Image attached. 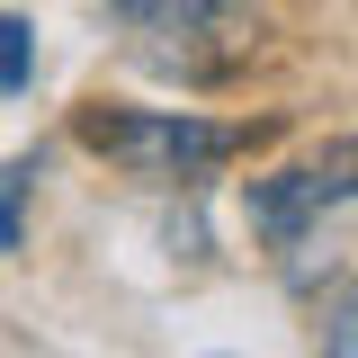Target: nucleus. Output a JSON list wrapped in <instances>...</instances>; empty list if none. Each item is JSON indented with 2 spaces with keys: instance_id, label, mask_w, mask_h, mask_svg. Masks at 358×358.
I'll use <instances>...</instances> for the list:
<instances>
[{
  "instance_id": "obj_1",
  "label": "nucleus",
  "mask_w": 358,
  "mask_h": 358,
  "mask_svg": "<svg viewBox=\"0 0 358 358\" xmlns=\"http://www.w3.org/2000/svg\"><path fill=\"white\" fill-rule=\"evenodd\" d=\"M268 126H215V117H188V108H90L81 117V143L90 152H108V162H126L143 179H197L233 162V152H251Z\"/></svg>"
},
{
  "instance_id": "obj_5",
  "label": "nucleus",
  "mask_w": 358,
  "mask_h": 358,
  "mask_svg": "<svg viewBox=\"0 0 358 358\" xmlns=\"http://www.w3.org/2000/svg\"><path fill=\"white\" fill-rule=\"evenodd\" d=\"M27 81H36V36L0 9V90H27Z\"/></svg>"
},
{
  "instance_id": "obj_2",
  "label": "nucleus",
  "mask_w": 358,
  "mask_h": 358,
  "mask_svg": "<svg viewBox=\"0 0 358 358\" xmlns=\"http://www.w3.org/2000/svg\"><path fill=\"white\" fill-rule=\"evenodd\" d=\"M117 27L134 36V54L152 72L179 81H215L233 72L251 36H260V0H117Z\"/></svg>"
},
{
  "instance_id": "obj_6",
  "label": "nucleus",
  "mask_w": 358,
  "mask_h": 358,
  "mask_svg": "<svg viewBox=\"0 0 358 358\" xmlns=\"http://www.w3.org/2000/svg\"><path fill=\"white\" fill-rule=\"evenodd\" d=\"M322 350H331V358H358V287L322 305Z\"/></svg>"
},
{
  "instance_id": "obj_3",
  "label": "nucleus",
  "mask_w": 358,
  "mask_h": 358,
  "mask_svg": "<svg viewBox=\"0 0 358 358\" xmlns=\"http://www.w3.org/2000/svg\"><path fill=\"white\" fill-rule=\"evenodd\" d=\"M341 206H358V134H341V143H322L313 162H296V171H268L242 188V215H251V233H260L268 251H296L322 215H341Z\"/></svg>"
},
{
  "instance_id": "obj_4",
  "label": "nucleus",
  "mask_w": 358,
  "mask_h": 358,
  "mask_svg": "<svg viewBox=\"0 0 358 358\" xmlns=\"http://www.w3.org/2000/svg\"><path fill=\"white\" fill-rule=\"evenodd\" d=\"M27 188H36V162H0V251L27 242V224H18V197Z\"/></svg>"
}]
</instances>
